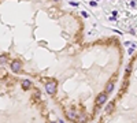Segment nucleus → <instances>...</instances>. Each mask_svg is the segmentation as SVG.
Masks as SVG:
<instances>
[{"label":"nucleus","mask_w":137,"mask_h":123,"mask_svg":"<svg viewBox=\"0 0 137 123\" xmlns=\"http://www.w3.org/2000/svg\"><path fill=\"white\" fill-rule=\"evenodd\" d=\"M114 105H115V103H110V104H107L106 111H107V112H111V111L114 109Z\"/></svg>","instance_id":"7"},{"label":"nucleus","mask_w":137,"mask_h":123,"mask_svg":"<svg viewBox=\"0 0 137 123\" xmlns=\"http://www.w3.org/2000/svg\"><path fill=\"white\" fill-rule=\"evenodd\" d=\"M114 88H115V83H114L113 81H110L107 85H106V93H107V94H108V93H111V92L114 90Z\"/></svg>","instance_id":"5"},{"label":"nucleus","mask_w":137,"mask_h":123,"mask_svg":"<svg viewBox=\"0 0 137 123\" xmlns=\"http://www.w3.org/2000/svg\"><path fill=\"white\" fill-rule=\"evenodd\" d=\"M54 1H59V0H54Z\"/></svg>","instance_id":"13"},{"label":"nucleus","mask_w":137,"mask_h":123,"mask_svg":"<svg viewBox=\"0 0 137 123\" xmlns=\"http://www.w3.org/2000/svg\"><path fill=\"white\" fill-rule=\"evenodd\" d=\"M11 70H12L14 73H21V70H22V63H21L19 60H14V62L11 63Z\"/></svg>","instance_id":"3"},{"label":"nucleus","mask_w":137,"mask_h":123,"mask_svg":"<svg viewBox=\"0 0 137 123\" xmlns=\"http://www.w3.org/2000/svg\"><path fill=\"white\" fill-rule=\"evenodd\" d=\"M125 45H132V47H136V45H134L133 42H130V41H126V42H125Z\"/></svg>","instance_id":"11"},{"label":"nucleus","mask_w":137,"mask_h":123,"mask_svg":"<svg viewBox=\"0 0 137 123\" xmlns=\"http://www.w3.org/2000/svg\"><path fill=\"white\" fill-rule=\"evenodd\" d=\"M107 98H108V94H107L106 92L100 93V94L97 96V98H96V107H102V105H104L106 103H107Z\"/></svg>","instance_id":"1"},{"label":"nucleus","mask_w":137,"mask_h":123,"mask_svg":"<svg viewBox=\"0 0 137 123\" xmlns=\"http://www.w3.org/2000/svg\"><path fill=\"white\" fill-rule=\"evenodd\" d=\"M82 16H85V18H88V14H86L85 11H82Z\"/></svg>","instance_id":"12"},{"label":"nucleus","mask_w":137,"mask_h":123,"mask_svg":"<svg viewBox=\"0 0 137 123\" xmlns=\"http://www.w3.org/2000/svg\"><path fill=\"white\" fill-rule=\"evenodd\" d=\"M130 71H132V64H129L128 67H126V70H125V75L128 77V75L130 74Z\"/></svg>","instance_id":"9"},{"label":"nucleus","mask_w":137,"mask_h":123,"mask_svg":"<svg viewBox=\"0 0 137 123\" xmlns=\"http://www.w3.org/2000/svg\"><path fill=\"white\" fill-rule=\"evenodd\" d=\"M66 118H67L69 120H77V119H78L75 111H66Z\"/></svg>","instance_id":"4"},{"label":"nucleus","mask_w":137,"mask_h":123,"mask_svg":"<svg viewBox=\"0 0 137 123\" xmlns=\"http://www.w3.org/2000/svg\"><path fill=\"white\" fill-rule=\"evenodd\" d=\"M45 90H47V93H48V94L54 96V94L56 93V82H55V81L48 82V83L45 85Z\"/></svg>","instance_id":"2"},{"label":"nucleus","mask_w":137,"mask_h":123,"mask_svg":"<svg viewBox=\"0 0 137 123\" xmlns=\"http://www.w3.org/2000/svg\"><path fill=\"white\" fill-rule=\"evenodd\" d=\"M89 4H90V6H92V7H96V6H97L96 0H92V1H90V3H89Z\"/></svg>","instance_id":"10"},{"label":"nucleus","mask_w":137,"mask_h":123,"mask_svg":"<svg viewBox=\"0 0 137 123\" xmlns=\"http://www.w3.org/2000/svg\"><path fill=\"white\" fill-rule=\"evenodd\" d=\"M30 86H32V82L29 81V79H23V81H22V88H23V89H29Z\"/></svg>","instance_id":"6"},{"label":"nucleus","mask_w":137,"mask_h":123,"mask_svg":"<svg viewBox=\"0 0 137 123\" xmlns=\"http://www.w3.org/2000/svg\"><path fill=\"white\" fill-rule=\"evenodd\" d=\"M4 63H7V56H0V64H4Z\"/></svg>","instance_id":"8"}]
</instances>
